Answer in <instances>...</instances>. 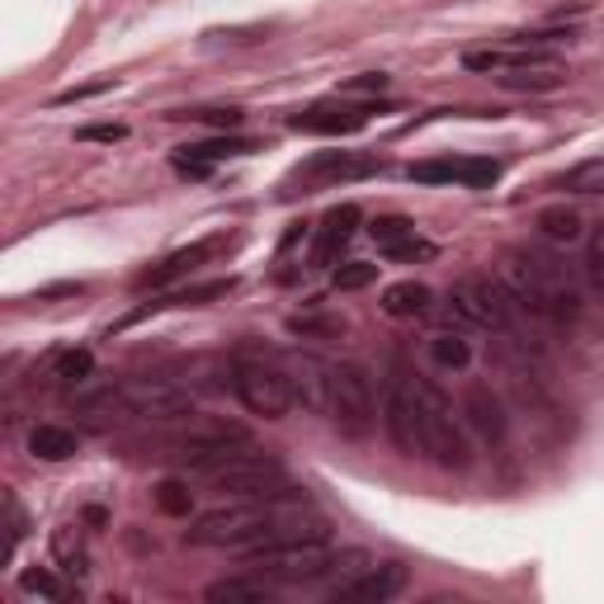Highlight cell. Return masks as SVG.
I'll return each instance as SVG.
<instances>
[{
    "mask_svg": "<svg viewBox=\"0 0 604 604\" xmlns=\"http://www.w3.org/2000/svg\"><path fill=\"white\" fill-rule=\"evenodd\" d=\"M369 237L378 241V251H383V255H392L397 246L415 241V222H411V218H401V213H387V218H373Z\"/></svg>",
    "mask_w": 604,
    "mask_h": 604,
    "instance_id": "cell-23",
    "label": "cell"
},
{
    "mask_svg": "<svg viewBox=\"0 0 604 604\" xmlns=\"http://www.w3.org/2000/svg\"><path fill=\"white\" fill-rule=\"evenodd\" d=\"M246 152H251V142H241V137L198 142V147H184V152L176 156V170H184V176H198V180H204L218 161H227V156H246Z\"/></svg>",
    "mask_w": 604,
    "mask_h": 604,
    "instance_id": "cell-17",
    "label": "cell"
},
{
    "mask_svg": "<svg viewBox=\"0 0 604 604\" xmlns=\"http://www.w3.org/2000/svg\"><path fill=\"white\" fill-rule=\"evenodd\" d=\"M52 378L57 383H85L90 378V350H71V354H62L57 359V369H52Z\"/></svg>",
    "mask_w": 604,
    "mask_h": 604,
    "instance_id": "cell-34",
    "label": "cell"
},
{
    "mask_svg": "<svg viewBox=\"0 0 604 604\" xmlns=\"http://www.w3.org/2000/svg\"><path fill=\"white\" fill-rule=\"evenodd\" d=\"M156 506H161L166 515H190L194 510V492L184 482H161V486H156Z\"/></svg>",
    "mask_w": 604,
    "mask_h": 604,
    "instance_id": "cell-32",
    "label": "cell"
},
{
    "mask_svg": "<svg viewBox=\"0 0 604 604\" xmlns=\"http://www.w3.org/2000/svg\"><path fill=\"white\" fill-rule=\"evenodd\" d=\"M383 430L407 458H425V430H421V387L407 364L392 369L383 387Z\"/></svg>",
    "mask_w": 604,
    "mask_h": 604,
    "instance_id": "cell-7",
    "label": "cell"
},
{
    "mask_svg": "<svg viewBox=\"0 0 604 604\" xmlns=\"http://www.w3.org/2000/svg\"><path fill=\"white\" fill-rule=\"evenodd\" d=\"M283 496H289V492L261 496V500H237V506H222V510L198 515V520L184 529V543H190V548H227V553L251 548V543L265 539V529L275 524Z\"/></svg>",
    "mask_w": 604,
    "mask_h": 604,
    "instance_id": "cell-2",
    "label": "cell"
},
{
    "mask_svg": "<svg viewBox=\"0 0 604 604\" xmlns=\"http://www.w3.org/2000/svg\"><path fill=\"white\" fill-rule=\"evenodd\" d=\"M20 591H24V595H43V600H62V595H67V585L57 581L48 567H28L24 577H20Z\"/></svg>",
    "mask_w": 604,
    "mask_h": 604,
    "instance_id": "cell-31",
    "label": "cell"
},
{
    "mask_svg": "<svg viewBox=\"0 0 604 604\" xmlns=\"http://www.w3.org/2000/svg\"><path fill=\"white\" fill-rule=\"evenodd\" d=\"M500 85H506V90H557L563 76H557L553 67H520V71H510V76H500Z\"/></svg>",
    "mask_w": 604,
    "mask_h": 604,
    "instance_id": "cell-26",
    "label": "cell"
},
{
    "mask_svg": "<svg viewBox=\"0 0 604 604\" xmlns=\"http://www.w3.org/2000/svg\"><path fill=\"white\" fill-rule=\"evenodd\" d=\"M76 449H81V439H76V430H67V425L28 430V454L43 458V463H67V458H76Z\"/></svg>",
    "mask_w": 604,
    "mask_h": 604,
    "instance_id": "cell-19",
    "label": "cell"
},
{
    "mask_svg": "<svg viewBox=\"0 0 604 604\" xmlns=\"http://www.w3.org/2000/svg\"><path fill=\"white\" fill-rule=\"evenodd\" d=\"M496 180H500V161H492V156H468L463 176H458V184H468V190H492Z\"/></svg>",
    "mask_w": 604,
    "mask_h": 604,
    "instance_id": "cell-30",
    "label": "cell"
},
{
    "mask_svg": "<svg viewBox=\"0 0 604 604\" xmlns=\"http://www.w3.org/2000/svg\"><path fill=\"white\" fill-rule=\"evenodd\" d=\"M383 312L397 316V322H415V316L435 312V293H430L421 279H401L392 289H383Z\"/></svg>",
    "mask_w": 604,
    "mask_h": 604,
    "instance_id": "cell-18",
    "label": "cell"
},
{
    "mask_svg": "<svg viewBox=\"0 0 604 604\" xmlns=\"http://www.w3.org/2000/svg\"><path fill=\"white\" fill-rule=\"evenodd\" d=\"M232 387L241 397V407L251 415H265V421H283L293 411V378L289 369L275 364V359H255V354H241L237 369H232Z\"/></svg>",
    "mask_w": 604,
    "mask_h": 604,
    "instance_id": "cell-6",
    "label": "cell"
},
{
    "mask_svg": "<svg viewBox=\"0 0 604 604\" xmlns=\"http://www.w3.org/2000/svg\"><path fill=\"white\" fill-rule=\"evenodd\" d=\"M326 415L336 421L340 435L364 439L373 421H378V397H373V378L354 359H336L326 378Z\"/></svg>",
    "mask_w": 604,
    "mask_h": 604,
    "instance_id": "cell-4",
    "label": "cell"
},
{
    "mask_svg": "<svg viewBox=\"0 0 604 604\" xmlns=\"http://www.w3.org/2000/svg\"><path fill=\"white\" fill-rule=\"evenodd\" d=\"M415 387H421V430H425V458H435L439 468L449 472H463L472 468V444H468V430L463 421L454 415V401L439 392L430 378L415 373Z\"/></svg>",
    "mask_w": 604,
    "mask_h": 604,
    "instance_id": "cell-5",
    "label": "cell"
},
{
    "mask_svg": "<svg viewBox=\"0 0 604 604\" xmlns=\"http://www.w3.org/2000/svg\"><path fill=\"white\" fill-rule=\"evenodd\" d=\"M24 510H20V500H14V496H5V557L14 553V543H20L24 539Z\"/></svg>",
    "mask_w": 604,
    "mask_h": 604,
    "instance_id": "cell-35",
    "label": "cell"
},
{
    "mask_svg": "<svg viewBox=\"0 0 604 604\" xmlns=\"http://www.w3.org/2000/svg\"><path fill=\"white\" fill-rule=\"evenodd\" d=\"M76 137H81V142H123L128 128H123V123H85Z\"/></svg>",
    "mask_w": 604,
    "mask_h": 604,
    "instance_id": "cell-37",
    "label": "cell"
},
{
    "mask_svg": "<svg viewBox=\"0 0 604 604\" xmlns=\"http://www.w3.org/2000/svg\"><path fill=\"white\" fill-rule=\"evenodd\" d=\"M289 378H293V397L302 401V407H307V411H326V378H330L326 359H312V354L289 359Z\"/></svg>",
    "mask_w": 604,
    "mask_h": 604,
    "instance_id": "cell-16",
    "label": "cell"
},
{
    "mask_svg": "<svg viewBox=\"0 0 604 604\" xmlns=\"http://www.w3.org/2000/svg\"><path fill=\"white\" fill-rule=\"evenodd\" d=\"M407 591V567L383 563V567H364V577H354L350 585H336V600L345 604H387Z\"/></svg>",
    "mask_w": 604,
    "mask_h": 604,
    "instance_id": "cell-13",
    "label": "cell"
},
{
    "mask_svg": "<svg viewBox=\"0 0 604 604\" xmlns=\"http://www.w3.org/2000/svg\"><path fill=\"white\" fill-rule=\"evenodd\" d=\"M208 486L232 500H261V496H279L283 486V463L269 454H232L227 463L208 472Z\"/></svg>",
    "mask_w": 604,
    "mask_h": 604,
    "instance_id": "cell-8",
    "label": "cell"
},
{
    "mask_svg": "<svg viewBox=\"0 0 604 604\" xmlns=\"http://www.w3.org/2000/svg\"><path fill=\"white\" fill-rule=\"evenodd\" d=\"M430 364L444 373H463L472 364V350L458 330H444V336H430Z\"/></svg>",
    "mask_w": 604,
    "mask_h": 604,
    "instance_id": "cell-22",
    "label": "cell"
},
{
    "mask_svg": "<svg viewBox=\"0 0 604 604\" xmlns=\"http://www.w3.org/2000/svg\"><path fill=\"white\" fill-rule=\"evenodd\" d=\"M354 227H359V208H354V204L330 208L326 218H322V227H316V241H312V265H316V269L336 265V255H340L345 246H350Z\"/></svg>",
    "mask_w": 604,
    "mask_h": 604,
    "instance_id": "cell-15",
    "label": "cell"
},
{
    "mask_svg": "<svg viewBox=\"0 0 604 604\" xmlns=\"http://www.w3.org/2000/svg\"><path fill=\"white\" fill-rule=\"evenodd\" d=\"M364 105H316V109H302L293 113V128L298 133H322V137H345V133H359L369 123Z\"/></svg>",
    "mask_w": 604,
    "mask_h": 604,
    "instance_id": "cell-14",
    "label": "cell"
},
{
    "mask_svg": "<svg viewBox=\"0 0 604 604\" xmlns=\"http://www.w3.org/2000/svg\"><path fill=\"white\" fill-rule=\"evenodd\" d=\"M373 279H378V265H369V261H345V265H336V275H330V283H336L340 293L369 289Z\"/></svg>",
    "mask_w": 604,
    "mask_h": 604,
    "instance_id": "cell-28",
    "label": "cell"
},
{
    "mask_svg": "<svg viewBox=\"0 0 604 604\" xmlns=\"http://www.w3.org/2000/svg\"><path fill=\"white\" fill-rule=\"evenodd\" d=\"M246 571H261L265 581L279 585H302V581H322L340 567V553L326 548V539H298V543H269V548L237 553Z\"/></svg>",
    "mask_w": 604,
    "mask_h": 604,
    "instance_id": "cell-3",
    "label": "cell"
},
{
    "mask_svg": "<svg viewBox=\"0 0 604 604\" xmlns=\"http://www.w3.org/2000/svg\"><path fill=\"white\" fill-rule=\"evenodd\" d=\"M581 269H585V283L604 298V222H595V232H591V241H585V261H581Z\"/></svg>",
    "mask_w": 604,
    "mask_h": 604,
    "instance_id": "cell-29",
    "label": "cell"
},
{
    "mask_svg": "<svg viewBox=\"0 0 604 604\" xmlns=\"http://www.w3.org/2000/svg\"><path fill=\"white\" fill-rule=\"evenodd\" d=\"M463 425L472 430L478 439L486 444H500L510 435V415H506V401H500L486 383H472L463 392Z\"/></svg>",
    "mask_w": 604,
    "mask_h": 604,
    "instance_id": "cell-12",
    "label": "cell"
},
{
    "mask_svg": "<svg viewBox=\"0 0 604 604\" xmlns=\"http://www.w3.org/2000/svg\"><path fill=\"white\" fill-rule=\"evenodd\" d=\"M190 119L213 123V128H241V119H246V113H241V109H194Z\"/></svg>",
    "mask_w": 604,
    "mask_h": 604,
    "instance_id": "cell-38",
    "label": "cell"
},
{
    "mask_svg": "<svg viewBox=\"0 0 604 604\" xmlns=\"http://www.w3.org/2000/svg\"><path fill=\"white\" fill-rule=\"evenodd\" d=\"M275 591H269V581L261 577V571H251V577H227V581H213L204 600H227V604H261L269 600Z\"/></svg>",
    "mask_w": 604,
    "mask_h": 604,
    "instance_id": "cell-20",
    "label": "cell"
},
{
    "mask_svg": "<svg viewBox=\"0 0 604 604\" xmlns=\"http://www.w3.org/2000/svg\"><path fill=\"white\" fill-rule=\"evenodd\" d=\"M113 81H90V85H71V90L57 95V105H76V99H90V95H105Z\"/></svg>",
    "mask_w": 604,
    "mask_h": 604,
    "instance_id": "cell-40",
    "label": "cell"
},
{
    "mask_svg": "<svg viewBox=\"0 0 604 604\" xmlns=\"http://www.w3.org/2000/svg\"><path fill=\"white\" fill-rule=\"evenodd\" d=\"M170 449H176L170 458H176L180 468L213 472L218 463H227L232 454L251 449V430L246 425H232V421H204V425H194L190 435H180Z\"/></svg>",
    "mask_w": 604,
    "mask_h": 604,
    "instance_id": "cell-10",
    "label": "cell"
},
{
    "mask_svg": "<svg viewBox=\"0 0 604 604\" xmlns=\"http://www.w3.org/2000/svg\"><path fill=\"white\" fill-rule=\"evenodd\" d=\"M345 95H378V90H387V76L383 71H364V76H350L340 85Z\"/></svg>",
    "mask_w": 604,
    "mask_h": 604,
    "instance_id": "cell-36",
    "label": "cell"
},
{
    "mask_svg": "<svg viewBox=\"0 0 604 604\" xmlns=\"http://www.w3.org/2000/svg\"><path fill=\"white\" fill-rule=\"evenodd\" d=\"M113 392H119V415H133V421H190L194 415V392L170 378H133Z\"/></svg>",
    "mask_w": 604,
    "mask_h": 604,
    "instance_id": "cell-9",
    "label": "cell"
},
{
    "mask_svg": "<svg viewBox=\"0 0 604 604\" xmlns=\"http://www.w3.org/2000/svg\"><path fill=\"white\" fill-rule=\"evenodd\" d=\"M218 251H222V237H208V241H194V246H184V251H170L166 261H156L152 269H142L137 289H170V283L190 279L198 265H208Z\"/></svg>",
    "mask_w": 604,
    "mask_h": 604,
    "instance_id": "cell-11",
    "label": "cell"
},
{
    "mask_svg": "<svg viewBox=\"0 0 604 604\" xmlns=\"http://www.w3.org/2000/svg\"><path fill=\"white\" fill-rule=\"evenodd\" d=\"M539 232L553 241V246H571L581 237V213L571 208H543L539 213Z\"/></svg>",
    "mask_w": 604,
    "mask_h": 604,
    "instance_id": "cell-24",
    "label": "cell"
},
{
    "mask_svg": "<svg viewBox=\"0 0 604 604\" xmlns=\"http://www.w3.org/2000/svg\"><path fill=\"white\" fill-rule=\"evenodd\" d=\"M563 190H571V194H604V156L571 166L563 176Z\"/></svg>",
    "mask_w": 604,
    "mask_h": 604,
    "instance_id": "cell-25",
    "label": "cell"
},
{
    "mask_svg": "<svg viewBox=\"0 0 604 604\" xmlns=\"http://www.w3.org/2000/svg\"><path fill=\"white\" fill-rule=\"evenodd\" d=\"M500 283L510 289L515 307H520L529 322L571 326L581 316V293H577V283H571L567 265L539 246L506 251V261H500Z\"/></svg>",
    "mask_w": 604,
    "mask_h": 604,
    "instance_id": "cell-1",
    "label": "cell"
},
{
    "mask_svg": "<svg viewBox=\"0 0 604 604\" xmlns=\"http://www.w3.org/2000/svg\"><path fill=\"white\" fill-rule=\"evenodd\" d=\"M458 176H463V161H421V166H411L415 184H454Z\"/></svg>",
    "mask_w": 604,
    "mask_h": 604,
    "instance_id": "cell-33",
    "label": "cell"
},
{
    "mask_svg": "<svg viewBox=\"0 0 604 604\" xmlns=\"http://www.w3.org/2000/svg\"><path fill=\"white\" fill-rule=\"evenodd\" d=\"M369 170H378V161H369V156H354V152H326L307 161V176H322V180H359L369 176Z\"/></svg>",
    "mask_w": 604,
    "mask_h": 604,
    "instance_id": "cell-21",
    "label": "cell"
},
{
    "mask_svg": "<svg viewBox=\"0 0 604 604\" xmlns=\"http://www.w3.org/2000/svg\"><path fill=\"white\" fill-rule=\"evenodd\" d=\"M463 67L468 71H500V67H506V52H492V48H486V52H463Z\"/></svg>",
    "mask_w": 604,
    "mask_h": 604,
    "instance_id": "cell-39",
    "label": "cell"
},
{
    "mask_svg": "<svg viewBox=\"0 0 604 604\" xmlns=\"http://www.w3.org/2000/svg\"><path fill=\"white\" fill-rule=\"evenodd\" d=\"M222 293H232V279H218V283H194V289H180V293H170V298H161V302H152V312H156V307H198V302L222 298Z\"/></svg>",
    "mask_w": 604,
    "mask_h": 604,
    "instance_id": "cell-27",
    "label": "cell"
}]
</instances>
